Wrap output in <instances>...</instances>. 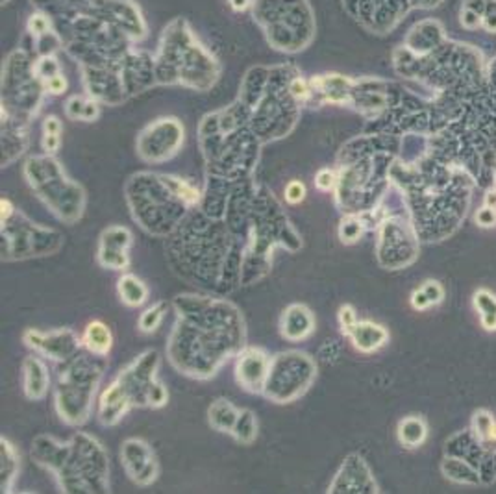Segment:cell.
<instances>
[{"label":"cell","instance_id":"cb8c5ba5","mask_svg":"<svg viewBox=\"0 0 496 494\" xmlns=\"http://www.w3.org/2000/svg\"><path fill=\"white\" fill-rule=\"evenodd\" d=\"M291 93L293 97L297 98V100H306V98H309V95H311V89L307 87V83L304 82L302 78H297V80H293L291 83Z\"/></svg>","mask_w":496,"mask_h":494},{"label":"cell","instance_id":"9a60e30c","mask_svg":"<svg viewBox=\"0 0 496 494\" xmlns=\"http://www.w3.org/2000/svg\"><path fill=\"white\" fill-rule=\"evenodd\" d=\"M476 309L481 316V324L487 330H496V296L489 290H478L474 296Z\"/></svg>","mask_w":496,"mask_h":494},{"label":"cell","instance_id":"d6a6232c","mask_svg":"<svg viewBox=\"0 0 496 494\" xmlns=\"http://www.w3.org/2000/svg\"><path fill=\"white\" fill-rule=\"evenodd\" d=\"M0 208H2V224H4V222H8V220H10V217L13 215L15 208H13V204H11L8 198L0 200Z\"/></svg>","mask_w":496,"mask_h":494},{"label":"cell","instance_id":"7402d4cb","mask_svg":"<svg viewBox=\"0 0 496 494\" xmlns=\"http://www.w3.org/2000/svg\"><path fill=\"white\" fill-rule=\"evenodd\" d=\"M339 234H341L343 243H354V241L359 237V234H361V226H359L358 222H346V224L343 222V226H341V229H339Z\"/></svg>","mask_w":496,"mask_h":494},{"label":"cell","instance_id":"e575fe53","mask_svg":"<svg viewBox=\"0 0 496 494\" xmlns=\"http://www.w3.org/2000/svg\"><path fill=\"white\" fill-rule=\"evenodd\" d=\"M228 2L236 11H245L250 6V0H228Z\"/></svg>","mask_w":496,"mask_h":494},{"label":"cell","instance_id":"4316f807","mask_svg":"<svg viewBox=\"0 0 496 494\" xmlns=\"http://www.w3.org/2000/svg\"><path fill=\"white\" fill-rule=\"evenodd\" d=\"M476 220H478V224H481V226H492L496 222L494 208H489V206H485L483 209H480V211L476 213Z\"/></svg>","mask_w":496,"mask_h":494},{"label":"cell","instance_id":"836d02e7","mask_svg":"<svg viewBox=\"0 0 496 494\" xmlns=\"http://www.w3.org/2000/svg\"><path fill=\"white\" fill-rule=\"evenodd\" d=\"M466 15H469V17H463V19H461L463 26H466V28H476V26L480 24V17H478V13L466 11Z\"/></svg>","mask_w":496,"mask_h":494},{"label":"cell","instance_id":"4fadbf2b","mask_svg":"<svg viewBox=\"0 0 496 494\" xmlns=\"http://www.w3.org/2000/svg\"><path fill=\"white\" fill-rule=\"evenodd\" d=\"M231 435L236 437L237 443L241 444H252L257 437V420L256 415L250 409L239 411V417L236 420V426L231 429Z\"/></svg>","mask_w":496,"mask_h":494},{"label":"cell","instance_id":"d6986e66","mask_svg":"<svg viewBox=\"0 0 496 494\" xmlns=\"http://www.w3.org/2000/svg\"><path fill=\"white\" fill-rule=\"evenodd\" d=\"M356 322H358V316L352 306H343L339 309V324H341V331L344 335L350 333V330L356 326Z\"/></svg>","mask_w":496,"mask_h":494},{"label":"cell","instance_id":"484cf974","mask_svg":"<svg viewBox=\"0 0 496 494\" xmlns=\"http://www.w3.org/2000/svg\"><path fill=\"white\" fill-rule=\"evenodd\" d=\"M28 28H30L32 34L36 36H41L48 30V21H46L45 15H32L30 22H28Z\"/></svg>","mask_w":496,"mask_h":494},{"label":"cell","instance_id":"5b68a950","mask_svg":"<svg viewBox=\"0 0 496 494\" xmlns=\"http://www.w3.org/2000/svg\"><path fill=\"white\" fill-rule=\"evenodd\" d=\"M281 335L285 337L287 341H300L306 339L313 333L315 330V318H313L311 311L307 309L302 304H293L289 306L283 315H281Z\"/></svg>","mask_w":496,"mask_h":494},{"label":"cell","instance_id":"9c48e42d","mask_svg":"<svg viewBox=\"0 0 496 494\" xmlns=\"http://www.w3.org/2000/svg\"><path fill=\"white\" fill-rule=\"evenodd\" d=\"M83 344L91 354L95 356H108L113 344V335L109 328L100 321H93L87 324L85 331H83Z\"/></svg>","mask_w":496,"mask_h":494},{"label":"cell","instance_id":"3957f363","mask_svg":"<svg viewBox=\"0 0 496 494\" xmlns=\"http://www.w3.org/2000/svg\"><path fill=\"white\" fill-rule=\"evenodd\" d=\"M132 245V235L126 228H109L100 237L98 261L113 270H123L128 267V246Z\"/></svg>","mask_w":496,"mask_h":494},{"label":"cell","instance_id":"e0dca14e","mask_svg":"<svg viewBox=\"0 0 496 494\" xmlns=\"http://www.w3.org/2000/svg\"><path fill=\"white\" fill-rule=\"evenodd\" d=\"M476 428H478V435L481 439H492L496 435L494 422L487 413H480L476 415Z\"/></svg>","mask_w":496,"mask_h":494},{"label":"cell","instance_id":"4dcf8cb0","mask_svg":"<svg viewBox=\"0 0 496 494\" xmlns=\"http://www.w3.org/2000/svg\"><path fill=\"white\" fill-rule=\"evenodd\" d=\"M411 304H413L415 309H426V307L430 306V300H428V296H426L424 290L420 289V290H415V293H413Z\"/></svg>","mask_w":496,"mask_h":494},{"label":"cell","instance_id":"44dd1931","mask_svg":"<svg viewBox=\"0 0 496 494\" xmlns=\"http://www.w3.org/2000/svg\"><path fill=\"white\" fill-rule=\"evenodd\" d=\"M315 185H317L318 191H324L328 193L330 189H333L335 185V174L330 170V168H323L317 172V178H315Z\"/></svg>","mask_w":496,"mask_h":494},{"label":"cell","instance_id":"7c38bea8","mask_svg":"<svg viewBox=\"0 0 496 494\" xmlns=\"http://www.w3.org/2000/svg\"><path fill=\"white\" fill-rule=\"evenodd\" d=\"M426 439V426L419 417H407L398 424V441L405 448H415Z\"/></svg>","mask_w":496,"mask_h":494},{"label":"cell","instance_id":"603a6c76","mask_svg":"<svg viewBox=\"0 0 496 494\" xmlns=\"http://www.w3.org/2000/svg\"><path fill=\"white\" fill-rule=\"evenodd\" d=\"M45 87H46V91L52 93V95H60V93L65 91L67 80L62 76V74H57V72H56V74H52V76L46 78Z\"/></svg>","mask_w":496,"mask_h":494},{"label":"cell","instance_id":"f546056e","mask_svg":"<svg viewBox=\"0 0 496 494\" xmlns=\"http://www.w3.org/2000/svg\"><path fill=\"white\" fill-rule=\"evenodd\" d=\"M60 132H62V123H60V119L54 117V115L46 117L45 123H43V133H60Z\"/></svg>","mask_w":496,"mask_h":494},{"label":"cell","instance_id":"277c9868","mask_svg":"<svg viewBox=\"0 0 496 494\" xmlns=\"http://www.w3.org/2000/svg\"><path fill=\"white\" fill-rule=\"evenodd\" d=\"M26 346L39 350L52 359H63L67 354L74 352L78 344V339L74 333L69 330L65 331H54V333H41L36 330H28L24 333Z\"/></svg>","mask_w":496,"mask_h":494},{"label":"cell","instance_id":"7a4b0ae2","mask_svg":"<svg viewBox=\"0 0 496 494\" xmlns=\"http://www.w3.org/2000/svg\"><path fill=\"white\" fill-rule=\"evenodd\" d=\"M271 359L261 348H245L237 357V382L250 392H261L267 385Z\"/></svg>","mask_w":496,"mask_h":494},{"label":"cell","instance_id":"f1b7e54d","mask_svg":"<svg viewBox=\"0 0 496 494\" xmlns=\"http://www.w3.org/2000/svg\"><path fill=\"white\" fill-rule=\"evenodd\" d=\"M60 148V133H43V150L54 154Z\"/></svg>","mask_w":496,"mask_h":494},{"label":"cell","instance_id":"83f0119b","mask_svg":"<svg viewBox=\"0 0 496 494\" xmlns=\"http://www.w3.org/2000/svg\"><path fill=\"white\" fill-rule=\"evenodd\" d=\"M422 290L426 293L430 304H437V302H441V298H443V289H441V285L439 283H435V281H428V283L422 287Z\"/></svg>","mask_w":496,"mask_h":494},{"label":"cell","instance_id":"8992f818","mask_svg":"<svg viewBox=\"0 0 496 494\" xmlns=\"http://www.w3.org/2000/svg\"><path fill=\"white\" fill-rule=\"evenodd\" d=\"M130 405H132V402H130L128 394L124 392L123 385L115 380V382L102 392V396H100V403H98V417H100V422L108 424V426L119 422L121 417L126 413V409H128Z\"/></svg>","mask_w":496,"mask_h":494},{"label":"cell","instance_id":"30bf717a","mask_svg":"<svg viewBox=\"0 0 496 494\" xmlns=\"http://www.w3.org/2000/svg\"><path fill=\"white\" fill-rule=\"evenodd\" d=\"M237 417H239V409H236V405L224 398L215 400L208 409V418H210L211 428H215L217 431L231 433Z\"/></svg>","mask_w":496,"mask_h":494},{"label":"cell","instance_id":"2e32d148","mask_svg":"<svg viewBox=\"0 0 496 494\" xmlns=\"http://www.w3.org/2000/svg\"><path fill=\"white\" fill-rule=\"evenodd\" d=\"M165 313H167V304L165 302H158L152 307L144 309L141 318H139V330L144 331V333L156 331L159 324H161V321H163Z\"/></svg>","mask_w":496,"mask_h":494},{"label":"cell","instance_id":"ffe728a7","mask_svg":"<svg viewBox=\"0 0 496 494\" xmlns=\"http://www.w3.org/2000/svg\"><path fill=\"white\" fill-rule=\"evenodd\" d=\"M304 198H306V185L302 182L295 180L285 187V200L289 204H300Z\"/></svg>","mask_w":496,"mask_h":494},{"label":"cell","instance_id":"ba28073f","mask_svg":"<svg viewBox=\"0 0 496 494\" xmlns=\"http://www.w3.org/2000/svg\"><path fill=\"white\" fill-rule=\"evenodd\" d=\"M348 337L352 339L354 346L361 352H374L378 350L380 346H384L387 341V331L380 324L374 322H356V326L350 330Z\"/></svg>","mask_w":496,"mask_h":494},{"label":"cell","instance_id":"1f68e13d","mask_svg":"<svg viewBox=\"0 0 496 494\" xmlns=\"http://www.w3.org/2000/svg\"><path fill=\"white\" fill-rule=\"evenodd\" d=\"M98 117V106L95 102H85V107H83V117L82 121L89 123V121H95Z\"/></svg>","mask_w":496,"mask_h":494},{"label":"cell","instance_id":"6da1fadb","mask_svg":"<svg viewBox=\"0 0 496 494\" xmlns=\"http://www.w3.org/2000/svg\"><path fill=\"white\" fill-rule=\"evenodd\" d=\"M121 457L133 483L150 485L158 478V461L150 446L141 439H128L123 444Z\"/></svg>","mask_w":496,"mask_h":494},{"label":"cell","instance_id":"ac0fdd59","mask_svg":"<svg viewBox=\"0 0 496 494\" xmlns=\"http://www.w3.org/2000/svg\"><path fill=\"white\" fill-rule=\"evenodd\" d=\"M167 398H169L167 389H165L159 382L154 380V382L150 383V389H149V405H152V408H161V405H165Z\"/></svg>","mask_w":496,"mask_h":494},{"label":"cell","instance_id":"8fae6325","mask_svg":"<svg viewBox=\"0 0 496 494\" xmlns=\"http://www.w3.org/2000/svg\"><path fill=\"white\" fill-rule=\"evenodd\" d=\"M117 290L121 300L130 307H137L141 304H144L147 296H149V289L144 287V283L139 280L137 276L133 274L121 276L117 281Z\"/></svg>","mask_w":496,"mask_h":494},{"label":"cell","instance_id":"52a82bcc","mask_svg":"<svg viewBox=\"0 0 496 494\" xmlns=\"http://www.w3.org/2000/svg\"><path fill=\"white\" fill-rule=\"evenodd\" d=\"M22 383H24V394L30 400H41L48 391L50 376L46 370L45 363L39 357H26L22 363Z\"/></svg>","mask_w":496,"mask_h":494},{"label":"cell","instance_id":"d4e9b609","mask_svg":"<svg viewBox=\"0 0 496 494\" xmlns=\"http://www.w3.org/2000/svg\"><path fill=\"white\" fill-rule=\"evenodd\" d=\"M83 107H85V102H83L82 98L78 97H72L69 102H67V115L71 119H82L83 117Z\"/></svg>","mask_w":496,"mask_h":494},{"label":"cell","instance_id":"5bb4252c","mask_svg":"<svg viewBox=\"0 0 496 494\" xmlns=\"http://www.w3.org/2000/svg\"><path fill=\"white\" fill-rule=\"evenodd\" d=\"M0 444H2V469H0L2 485H0V489H2V492H10L11 485H13V479L17 476L19 461H17V453L13 450V446L6 439L0 441Z\"/></svg>","mask_w":496,"mask_h":494},{"label":"cell","instance_id":"d590c367","mask_svg":"<svg viewBox=\"0 0 496 494\" xmlns=\"http://www.w3.org/2000/svg\"><path fill=\"white\" fill-rule=\"evenodd\" d=\"M485 204L489 206V208H494L496 209V193H489V194H487Z\"/></svg>","mask_w":496,"mask_h":494}]
</instances>
